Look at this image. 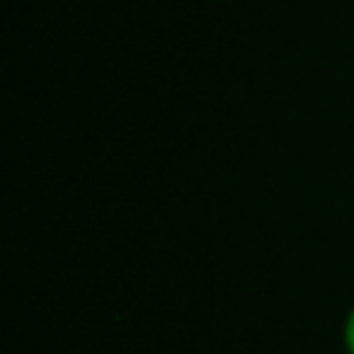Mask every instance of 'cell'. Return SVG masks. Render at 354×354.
Listing matches in <instances>:
<instances>
[{
	"label": "cell",
	"instance_id": "1",
	"mask_svg": "<svg viewBox=\"0 0 354 354\" xmlns=\"http://www.w3.org/2000/svg\"><path fill=\"white\" fill-rule=\"evenodd\" d=\"M344 344H347V349L354 354V308L349 310L347 320H344Z\"/></svg>",
	"mask_w": 354,
	"mask_h": 354
}]
</instances>
